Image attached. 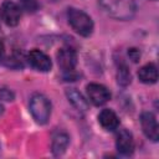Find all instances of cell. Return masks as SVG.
Returning a JSON list of instances; mask_svg holds the SVG:
<instances>
[{
  "label": "cell",
  "mask_w": 159,
  "mask_h": 159,
  "mask_svg": "<svg viewBox=\"0 0 159 159\" xmlns=\"http://www.w3.org/2000/svg\"><path fill=\"white\" fill-rule=\"evenodd\" d=\"M104 12L117 20H130L135 14L134 0H99Z\"/></svg>",
  "instance_id": "1"
},
{
  "label": "cell",
  "mask_w": 159,
  "mask_h": 159,
  "mask_svg": "<svg viewBox=\"0 0 159 159\" xmlns=\"http://www.w3.org/2000/svg\"><path fill=\"white\" fill-rule=\"evenodd\" d=\"M67 17L72 29L81 36L87 37L93 32V21L84 11L70 7L67 11Z\"/></svg>",
  "instance_id": "2"
},
{
  "label": "cell",
  "mask_w": 159,
  "mask_h": 159,
  "mask_svg": "<svg viewBox=\"0 0 159 159\" xmlns=\"http://www.w3.org/2000/svg\"><path fill=\"white\" fill-rule=\"evenodd\" d=\"M30 112L39 124H46L51 116V103L43 94L35 93L30 99Z\"/></svg>",
  "instance_id": "3"
},
{
  "label": "cell",
  "mask_w": 159,
  "mask_h": 159,
  "mask_svg": "<svg viewBox=\"0 0 159 159\" xmlns=\"http://www.w3.org/2000/svg\"><path fill=\"white\" fill-rule=\"evenodd\" d=\"M87 94L89 101L96 106H102L111 99L109 89L99 83H89L87 86Z\"/></svg>",
  "instance_id": "4"
},
{
  "label": "cell",
  "mask_w": 159,
  "mask_h": 159,
  "mask_svg": "<svg viewBox=\"0 0 159 159\" xmlns=\"http://www.w3.org/2000/svg\"><path fill=\"white\" fill-rule=\"evenodd\" d=\"M140 124L144 134L153 142L159 139V127L155 116L152 112H143L140 116Z\"/></svg>",
  "instance_id": "5"
},
{
  "label": "cell",
  "mask_w": 159,
  "mask_h": 159,
  "mask_svg": "<svg viewBox=\"0 0 159 159\" xmlns=\"http://www.w3.org/2000/svg\"><path fill=\"white\" fill-rule=\"evenodd\" d=\"M1 17L7 26H16L21 17V9L12 1H5L1 6Z\"/></svg>",
  "instance_id": "6"
},
{
  "label": "cell",
  "mask_w": 159,
  "mask_h": 159,
  "mask_svg": "<svg viewBox=\"0 0 159 159\" xmlns=\"http://www.w3.org/2000/svg\"><path fill=\"white\" fill-rule=\"evenodd\" d=\"M27 61H29V63H30L35 70L41 71V72H47V71H50V70H51V66H52L50 57H48L45 52H42V51H40V50H36V48H35V50H31V51L29 52V55H27Z\"/></svg>",
  "instance_id": "7"
},
{
  "label": "cell",
  "mask_w": 159,
  "mask_h": 159,
  "mask_svg": "<svg viewBox=\"0 0 159 159\" xmlns=\"http://www.w3.org/2000/svg\"><path fill=\"white\" fill-rule=\"evenodd\" d=\"M57 62L58 66L65 72H71L75 70L77 63V53L71 47H63L57 52Z\"/></svg>",
  "instance_id": "8"
},
{
  "label": "cell",
  "mask_w": 159,
  "mask_h": 159,
  "mask_svg": "<svg viewBox=\"0 0 159 159\" xmlns=\"http://www.w3.org/2000/svg\"><path fill=\"white\" fill-rule=\"evenodd\" d=\"M116 148L123 155H130L134 152L133 135L127 129H120L116 137Z\"/></svg>",
  "instance_id": "9"
},
{
  "label": "cell",
  "mask_w": 159,
  "mask_h": 159,
  "mask_svg": "<svg viewBox=\"0 0 159 159\" xmlns=\"http://www.w3.org/2000/svg\"><path fill=\"white\" fill-rule=\"evenodd\" d=\"M98 122L106 130H114L119 125V119L112 109H102L98 114Z\"/></svg>",
  "instance_id": "10"
},
{
  "label": "cell",
  "mask_w": 159,
  "mask_h": 159,
  "mask_svg": "<svg viewBox=\"0 0 159 159\" xmlns=\"http://www.w3.org/2000/svg\"><path fill=\"white\" fill-rule=\"evenodd\" d=\"M68 143H70V137L67 133H65V132L53 133L52 145H51V150H52L53 155H62L66 152Z\"/></svg>",
  "instance_id": "11"
},
{
  "label": "cell",
  "mask_w": 159,
  "mask_h": 159,
  "mask_svg": "<svg viewBox=\"0 0 159 159\" xmlns=\"http://www.w3.org/2000/svg\"><path fill=\"white\" fill-rule=\"evenodd\" d=\"M66 96L68 102L80 112H86L88 109V102L84 99V97L76 89V88H68L66 91Z\"/></svg>",
  "instance_id": "12"
},
{
  "label": "cell",
  "mask_w": 159,
  "mask_h": 159,
  "mask_svg": "<svg viewBox=\"0 0 159 159\" xmlns=\"http://www.w3.org/2000/svg\"><path fill=\"white\" fill-rule=\"evenodd\" d=\"M138 77L143 83L152 84L158 80V70L154 63H147L138 71Z\"/></svg>",
  "instance_id": "13"
},
{
  "label": "cell",
  "mask_w": 159,
  "mask_h": 159,
  "mask_svg": "<svg viewBox=\"0 0 159 159\" xmlns=\"http://www.w3.org/2000/svg\"><path fill=\"white\" fill-rule=\"evenodd\" d=\"M132 76L130 72L128 70V67L124 63H120L118 67V72H117V81L120 86H128L130 83Z\"/></svg>",
  "instance_id": "14"
},
{
  "label": "cell",
  "mask_w": 159,
  "mask_h": 159,
  "mask_svg": "<svg viewBox=\"0 0 159 159\" xmlns=\"http://www.w3.org/2000/svg\"><path fill=\"white\" fill-rule=\"evenodd\" d=\"M21 9L27 12H35L39 9L37 0H20Z\"/></svg>",
  "instance_id": "15"
},
{
  "label": "cell",
  "mask_w": 159,
  "mask_h": 159,
  "mask_svg": "<svg viewBox=\"0 0 159 159\" xmlns=\"http://www.w3.org/2000/svg\"><path fill=\"white\" fill-rule=\"evenodd\" d=\"M15 97L14 92H11L7 88H0V99L2 101H12Z\"/></svg>",
  "instance_id": "16"
},
{
  "label": "cell",
  "mask_w": 159,
  "mask_h": 159,
  "mask_svg": "<svg viewBox=\"0 0 159 159\" xmlns=\"http://www.w3.org/2000/svg\"><path fill=\"white\" fill-rule=\"evenodd\" d=\"M128 55H129V57L133 60V62H138L139 58H140V52H139V50H137V48H129Z\"/></svg>",
  "instance_id": "17"
},
{
  "label": "cell",
  "mask_w": 159,
  "mask_h": 159,
  "mask_svg": "<svg viewBox=\"0 0 159 159\" xmlns=\"http://www.w3.org/2000/svg\"><path fill=\"white\" fill-rule=\"evenodd\" d=\"M4 52H5V48H4V43L0 41V61L2 60L4 57Z\"/></svg>",
  "instance_id": "18"
},
{
  "label": "cell",
  "mask_w": 159,
  "mask_h": 159,
  "mask_svg": "<svg viewBox=\"0 0 159 159\" xmlns=\"http://www.w3.org/2000/svg\"><path fill=\"white\" fill-rule=\"evenodd\" d=\"M4 113V107H2V104H0V116Z\"/></svg>",
  "instance_id": "19"
}]
</instances>
